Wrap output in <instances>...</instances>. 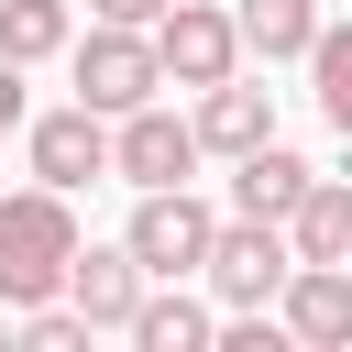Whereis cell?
Segmentation results:
<instances>
[{"mask_svg": "<svg viewBox=\"0 0 352 352\" xmlns=\"http://www.w3.org/2000/svg\"><path fill=\"white\" fill-rule=\"evenodd\" d=\"M275 308H286V330L308 352H352V264H297Z\"/></svg>", "mask_w": 352, "mask_h": 352, "instance_id": "9c48e42d", "label": "cell"}, {"mask_svg": "<svg viewBox=\"0 0 352 352\" xmlns=\"http://www.w3.org/2000/svg\"><path fill=\"white\" fill-rule=\"evenodd\" d=\"M308 187H319V165H308V154H286V143L231 154V209H242V220H286Z\"/></svg>", "mask_w": 352, "mask_h": 352, "instance_id": "8fae6325", "label": "cell"}, {"mask_svg": "<svg viewBox=\"0 0 352 352\" xmlns=\"http://www.w3.org/2000/svg\"><path fill=\"white\" fill-rule=\"evenodd\" d=\"M22 143H33V176H44V187H66V198L110 176V110H88V99L44 110V121H33Z\"/></svg>", "mask_w": 352, "mask_h": 352, "instance_id": "52a82bcc", "label": "cell"}, {"mask_svg": "<svg viewBox=\"0 0 352 352\" xmlns=\"http://www.w3.org/2000/svg\"><path fill=\"white\" fill-rule=\"evenodd\" d=\"M66 55H77V99H88V110H110V121H121V110H143V99L165 88L154 33H132V22H88Z\"/></svg>", "mask_w": 352, "mask_h": 352, "instance_id": "7a4b0ae2", "label": "cell"}, {"mask_svg": "<svg viewBox=\"0 0 352 352\" xmlns=\"http://www.w3.org/2000/svg\"><path fill=\"white\" fill-rule=\"evenodd\" d=\"M176 0H88V22H132V33H154Z\"/></svg>", "mask_w": 352, "mask_h": 352, "instance_id": "e0dca14e", "label": "cell"}, {"mask_svg": "<svg viewBox=\"0 0 352 352\" xmlns=\"http://www.w3.org/2000/svg\"><path fill=\"white\" fill-rule=\"evenodd\" d=\"M308 88H319V121L352 143V22H319V44H308Z\"/></svg>", "mask_w": 352, "mask_h": 352, "instance_id": "2e32d148", "label": "cell"}, {"mask_svg": "<svg viewBox=\"0 0 352 352\" xmlns=\"http://www.w3.org/2000/svg\"><path fill=\"white\" fill-rule=\"evenodd\" d=\"M132 341H143V352H209V341H220V319L187 297V275H165V286H143V308H132Z\"/></svg>", "mask_w": 352, "mask_h": 352, "instance_id": "7c38bea8", "label": "cell"}, {"mask_svg": "<svg viewBox=\"0 0 352 352\" xmlns=\"http://www.w3.org/2000/svg\"><path fill=\"white\" fill-rule=\"evenodd\" d=\"M198 143L209 154H253V143H275V88H253V77H220V88H198Z\"/></svg>", "mask_w": 352, "mask_h": 352, "instance_id": "30bf717a", "label": "cell"}, {"mask_svg": "<svg viewBox=\"0 0 352 352\" xmlns=\"http://www.w3.org/2000/svg\"><path fill=\"white\" fill-rule=\"evenodd\" d=\"M154 55H165V88H220V77H242V22L220 0H176L154 22Z\"/></svg>", "mask_w": 352, "mask_h": 352, "instance_id": "8992f818", "label": "cell"}, {"mask_svg": "<svg viewBox=\"0 0 352 352\" xmlns=\"http://www.w3.org/2000/svg\"><path fill=\"white\" fill-rule=\"evenodd\" d=\"M66 44H77V11H66V0H0V55L44 66V55H66Z\"/></svg>", "mask_w": 352, "mask_h": 352, "instance_id": "9a60e30c", "label": "cell"}, {"mask_svg": "<svg viewBox=\"0 0 352 352\" xmlns=\"http://www.w3.org/2000/svg\"><path fill=\"white\" fill-rule=\"evenodd\" d=\"M132 253H143V275L165 286V275H209V242H220V209L198 198V187H143V209H132V231H121Z\"/></svg>", "mask_w": 352, "mask_h": 352, "instance_id": "3957f363", "label": "cell"}, {"mask_svg": "<svg viewBox=\"0 0 352 352\" xmlns=\"http://www.w3.org/2000/svg\"><path fill=\"white\" fill-rule=\"evenodd\" d=\"M231 22H242V55L264 66H308L319 44V0H231Z\"/></svg>", "mask_w": 352, "mask_h": 352, "instance_id": "5bb4252c", "label": "cell"}, {"mask_svg": "<svg viewBox=\"0 0 352 352\" xmlns=\"http://www.w3.org/2000/svg\"><path fill=\"white\" fill-rule=\"evenodd\" d=\"M286 242H297V264H352V176H319L286 209Z\"/></svg>", "mask_w": 352, "mask_h": 352, "instance_id": "4fadbf2b", "label": "cell"}, {"mask_svg": "<svg viewBox=\"0 0 352 352\" xmlns=\"http://www.w3.org/2000/svg\"><path fill=\"white\" fill-rule=\"evenodd\" d=\"M286 275H297V242H286V220H220V242H209V297L220 308H275L286 297Z\"/></svg>", "mask_w": 352, "mask_h": 352, "instance_id": "277c9868", "label": "cell"}, {"mask_svg": "<svg viewBox=\"0 0 352 352\" xmlns=\"http://www.w3.org/2000/svg\"><path fill=\"white\" fill-rule=\"evenodd\" d=\"M0 132H22V55H0Z\"/></svg>", "mask_w": 352, "mask_h": 352, "instance_id": "ac0fdd59", "label": "cell"}, {"mask_svg": "<svg viewBox=\"0 0 352 352\" xmlns=\"http://www.w3.org/2000/svg\"><path fill=\"white\" fill-rule=\"evenodd\" d=\"M198 154H209V143H198V121H176L165 99H143V110H121V121H110V176H121L132 198H143V187H187V176H198Z\"/></svg>", "mask_w": 352, "mask_h": 352, "instance_id": "5b68a950", "label": "cell"}, {"mask_svg": "<svg viewBox=\"0 0 352 352\" xmlns=\"http://www.w3.org/2000/svg\"><path fill=\"white\" fill-rule=\"evenodd\" d=\"M66 264H77V209H66V187H44V176L11 187V198H0V319L66 297Z\"/></svg>", "mask_w": 352, "mask_h": 352, "instance_id": "6da1fadb", "label": "cell"}, {"mask_svg": "<svg viewBox=\"0 0 352 352\" xmlns=\"http://www.w3.org/2000/svg\"><path fill=\"white\" fill-rule=\"evenodd\" d=\"M143 253L132 242H77V264H66V297L88 308V330H132V308H143Z\"/></svg>", "mask_w": 352, "mask_h": 352, "instance_id": "ba28073f", "label": "cell"}]
</instances>
